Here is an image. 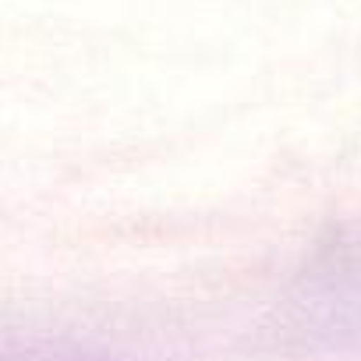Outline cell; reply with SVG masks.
<instances>
[{
	"instance_id": "obj_1",
	"label": "cell",
	"mask_w": 361,
	"mask_h": 361,
	"mask_svg": "<svg viewBox=\"0 0 361 361\" xmlns=\"http://www.w3.org/2000/svg\"><path fill=\"white\" fill-rule=\"evenodd\" d=\"M298 315L312 336L361 347V231L315 259L298 290Z\"/></svg>"
}]
</instances>
